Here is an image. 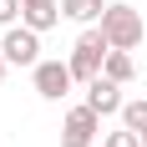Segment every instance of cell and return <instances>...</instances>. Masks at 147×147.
Segmentation results:
<instances>
[{"mask_svg":"<svg viewBox=\"0 0 147 147\" xmlns=\"http://www.w3.org/2000/svg\"><path fill=\"white\" fill-rule=\"evenodd\" d=\"M107 56H112V41L102 36V26H86L76 36V46H71V76L76 81H96L102 66H107Z\"/></svg>","mask_w":147,"mask_h":147,"instance_id":"6da1fadb","label":"cell"},{"mask_svg":"<svg viewBox=\"0 0 147 147\" xmlns=\"http://www.w3.org/2000/svg\"><path fill=\"white\" fill-rule=\"evenodd\" d=\"M102 36L117 51H132V46H142V10H132V5H107L102 10Z\"/></svg>","mask_w":147,"mask_h":147,"instance_id":"7a4b0ae2","label":"cell"},{"mask_svg":"<svg viewBox=\"0 0 147 147\" xmlns=\"http://www.w3.org/2000/svg\"><path fill=\"white\" fill-rule=\"evenodd\" d=\"M0 56L10 61V66H41V30H30V26H5Z\"/></svg>","mask_w":147,"mask_h":147,"instance_id":"3957f363","label":"cell"},{"mask_svg":"<svg viewBox=\"0 0 147 147\" xmlns=\"http://www.w3.org/2000/svg\"><path fill=\"white\" fill-rule=\"evenodd\" d=\"M96 132H102V112L81 102V107L66 112V122H61V147H91Z\"/></svg>","mask_w":147,"mask_h":147,"instance_id":"277c9868","label":"cell"},{"mask_svg":"<svg viewBox=\"0 0 147 147\" xmlns=\"http://www.w3.org/2000/svg\"><path fill=\"white\" fill-rule=\"evenodd\" d=\"M30 76H36V91H41L46 102H61L66 91H71V61H41V66H30Z\"/></svg>","mask_w":147,"mask_h":147,"instance_id":"5b68a950","label":"cell"},{"mask_svg":"<svg viewBox=\"0 0 147 147\" xmlns=\"http://www.w3.org/2000/svg\"><path fill=\"white\" fill-rule=\"evenodd\" d=\"M86 107H96L102 117H112V112H122V81H112V76H96V81H86Z\"/></svg>","mask_w":147,"mask_h":147,"instance_id":"8992f818","label":"cell"},{"mask_svg":"<svg viewBox=\"0 0 147 147\" xmlns=\"http://www.w3.org/2000/svg\"><path fill=\"white\" fill-rule=\"evenodd\" d=\"M56 20H61V0H20V26L51 30Z\"/></svg>","mask_w":147,"mask_h":147,"instance_id":"52a82bcc","label":"cell"},{"mask_svg":"<svg viewBox=\"0 0 147 147\" xmlns=\"http://www.w3.org/2000/svg\"><path fill=\"white\" fill-rule=\"evenodd\" d=\"M102 0H61V15L66 20H76V26H91V20H102Z\"/></svg>","mask_w":147,"mask_h":147,"instance_id":"ba28073f","label":"cell"},{"mask_svg":"<svg viewBox=\"0 0 147 147\" xmlns=\"http://www.w3.org/2000/svg\"><path fill=\"white\" fill-rule=\"evenodd\" d=\"M132 56H127V51H117V46H112V56H107V66H102V76H112V81H132Z\"/></svg>","mask_w":147,"mask_h":147,"instance_id":"9c48e42d","label":"cell"},{"mask_svg":"<svg viewBox=\"0 0 147 147\" xmlns=\"http://www.w3.org/2000/svg\"><path fill=\"white\" fill-rule=\"evenodd\" d=\"M117 117H122V127H132V132L142 137V132H147V96H137V102H127V107L117 112Z\"/></svg>","mask_w":147,"mask_h":147,"instance_id":"30bf717a","label":"cell"},{"mask_svg":"<svg viewBox=\"0 0 147 147\" xmlns=\"http://www.w3.org/2000/svg\"><path fill=\"white\" fill-rule=\"evenodd\" d=\"M102 147H142V137H137L132 127H122V132H107V137H102Z\"/></svg>","mask_w":147,"mask_h":147,"instance_id":"8fae6325","label":"cell"},{"mask_svg":"<svg viewBox=\"0 0 147 147\" xmlns=\"http://www.w3.org/2000/svg\"><path fill=\"white\" fill-rule=\"evenodd\" d=\"M15 15H20V0H0V26H15Z\"/></svg>","mask_w":147,"mask_h":147,"instance_id":"7c38bea8","label":"cell"},{"mask_svg":"<svg viewBox=\"0 0 147 147\" xmlns=\"http://www.w3.org/2000/svg\"><path fill=\"white\" fill-rule=\"evenodd\" d=\"M5 66H10V61H5V56H0V81H5Z\"/></svg>","mask_w":147,"mask_h":147,"instance_id":"4fadbf2b","label":"cell"},{"mask_svg":"<svg viewBox=\"0 0 147 147\" xmlns=\"http://www.w3.org/2000/svg\"><path fill=\"white\" fill-rule=\"evenodd\" d=\"M142 147H147V132H142Z\"/></svg>","mask_w":147,"mask_h":147,"instance_id":"5bb4252c","label":"cell"}]
</instances>
